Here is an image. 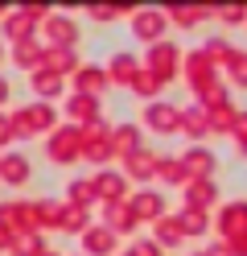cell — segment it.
I'll use <instances>...</instances> for the list:
<instances>
[{
  "mask_svg": "<svg viewBox=\"0 0 247 256\" xmlns=\"http://www.w3.org/2000/svg\"><path fill=\"white\" fill-rule=\"evenodd\" d=\"M177 62H181V50L173 42H157L153 50H148V62H144V70L153 74V78H161V83H169V78L177 74Z\"/></svg>",
  "mask_w": 247,
  "mask_h": 256,
  "instance_id": "2",
  "label": "cell"
},
{
  "mask_svg": "<svg viewBox=\"0 0 247 256\" xmlns=\"http://www.w3.org/2000/svg\"><path fill=\"white\" fill-rule=\"evenodd\" d=\"M58 228L62 232H87V211H82V206H62Z\"/></svg>",
  "mask_w": 247,
  "mask_h": 256,
  "instance_id": "27",
  "label": "cell"
},
{
  "mask_svg": "<svg viewBox=\"0 0 247 256\" xmlns=\"http://www.w3.org/2000/svg\"><path fill=\"white\" fill-rule=\"evenodd\" d=\"M0 178H4L8 186H21V182H29V162H25L21 153L0 157Z\"/></svg>",
  "mask_w": 247,
  "mask_h": 256,
  "instance_id": "17",
  "label": "cell"
},
{
  "mask_svg": "<svg viewBox=\"0 0 247 256\" xmlns=\"http://www.w3.org/2000/svg\"><path fill=\"white\" fill-rule=\"evenodd\" d=\"M0 58H4V46H0Z\"/></svg>",
  "mask_w": 247,
  "mask_h": 256,
  "instance_id": "43",
  "label": "cell"
},
{
  "mask_svg": "<svg viewBox=\"0 0 247 256\" xmlns=\"http://www.w3.org/2000/svg\"><path fill=\"white\" fill-rule=\"evenodd\" d=\"M8 244H12V232H4V228H0V252H8Z\"/></svg>",
  "mask_w": 247,
  "mask_h": 256,
  "instance_id": "41",
  "label": "cell"
},
{
  "mask_svg": "<svg viewBox=\"0 0 247 256\" xmlns=\"http://www.w3.org/2000/svg\"><path fill=\"white\" fill-rule=\"evenodd\" d=\"M45 34H49V42H54V50H70V46L78 42V25L70 17H45Z\"/></svg>",
  "mask_w": 247,
  "mask_h": 256,
  "instance_id": "9",
  "label": "cell"
},
{
  "mask_svg": "<svg viewBox=\"0 0 247 256\" xmlns=\"http://www.w3.org/2000/svg\"><path fill=\"white\" fill-rule=\"evenodd\" d=\"M128 211H132V219H165L161 211H165V198L157 194V190H140V194H132L128 198Z\"/></svg>",
  "mask_w": 247,
  "mask_h": 256,
  "instance_id": "5",
  "label": "cell"
},
{
  "mask_svg": "<svg viewBox=\"0 0 247 256\" xmlns=\"http://www.w3.org/2000/svg\"><path fill=\"white\" fill-rule=\"evenodd\" d=\"M54 128V108L49 104H29L12 116V136H33V132H45Z\"/></svg>",
  "mask_w": 247,
  "mask_h": 256,
  "instance_id": "1",
  "label": "cell"
},
{
  "mask_svg": "<svg viewBox=\"0 0 247 256\" xmlns=\"http://www.w3.org/2000/svg\"><path fill=\"white\" fill-rule=\"evenodd\" d=\"M49 162H58V166H70L74 157H82V136H78V128H58L54 136H49Z\"/></svg>",
  "mask_w": 247,
  "mask_h": 256,
  "instance_id": "3",
  "label": "cell"
},
{
  "mask_svg": "<svg viewBox=\"0 0 247 256\" xmlns=\"http://www.w3.org/2000/svg\"><path fill=\"white\" fill-rule=\"evenodd\" d=\"M214 12H219L227 25H243V21H247V8H239V4H235V8H214Z\"/></svg>",
  "mask_w": 247,
  "mask_h": 256,
  "instance_id": "36",
  "label": "cell"
},
{
  "mask_svg": "<svg viewBox=\"0 0 247 256\" xmlns=\"http://www.w3.org/2000/svg\"><path fill=\"white\" fill-rule=\"evenodd\" d=\"M91 190H95V198H103V202H124L128 178H124V174H115V170H99L95 178H91Z\"/></svg>",
  "mask_w": 247,
  "mask_h": 256,
  "instance_id": "4",
  "label": "cell"
},
{
  "mask_svg": "<svg viewBox=\"0 0 247 256\" xmlns=\"http://www.w3.org/2000/svg\"><path fill=\"white\" fill-rule=\"evenodd\" d=\"M136 62H132V54H115L111 58V66H107V78H120L124 87H132V78H136Z\"/></svg>",
  "mask_w": 247,
  "mask_h": 256,
  "instance_id": "26",
  "label": "cell"
},
{
  "mask_svg": "<svg viewBox=\"0 0 247 256\" xmlns=\"http://www.w3.org/2000/svg\"><path fill=\"white\" fill-rule=\"evenodd\" d=\"M41 58H45V50L37 42H16L12 46V62L16 66H25V70H41Z\"/></svg>",
  "mask_w": 247,
  "mask_h": 256,
  "instance_id": "19",
  "label": "cell"
},
{
  "mask_svg": "<svg viewBox=\"0 0 247 256\" xmlns=\"http://www.w3.org/2000/svg\"><path fill=\"white\" fill-rule=\"evenodd\" d=\"M124 170H128L136 182H148V178L157 174V157H153V153H144V149H136L132 157H124Z\"/></svg>",
  "mask_w": 247,
  "mask_h": 256,
  "instance_id": "18",
  "label": "cell"
},
{
  "mask_svg": "<svg viewBox=\"0 0 247 256\" xmlns=\"http://www.w3.org/2000/svg\"><path fill=\"white\" fill-rule=\"evenodd\" d=\"M33 25H37V21L21 8V12H8V17H4V34H8L12 42H29V38H33Z\"/></svg>",
  "mask_w": 247,
  "mask_h": 256,
  "instance_id": "21",
  "label": "cell"
},
{
  "mask_svg": "<svg viewBox=\"0 0 247 256\" xmlns=\"http://www.w3.org/2000/svg\"><path fill=\"white\" fill-rule=\"evenodd\" d=\"M144 120L153 132H177V120H181V112L173 104H148L144 108Z\"/></svg>",
  "mask_w": 247,
  "mask_h": 256,
  "instance_id": "8",
  "label": "cell"
},
{
  "mask_svg": "<svg viewBox=\"0 0 247 256\" xmlns=\"http://www.w3.org/2000/svg\"><path fill=\"white\" fill-rule=\"evenodd\" d=\"M214 198H219V186H214L210 178H190L186 182V206L190 211H206Z\"/></svg>",
  "mask_w": 247,
  "mask_h": 256,
  "instance_id": "7",
  "label": "cell"
},
{
  "mask_svg": "<svg viewBox=\"0 0 247 256\" xmlns=\"http://www.w3.org/2000/svg\"><path fill=\"white\" fill-rule=\"evenodd\" d=\"M231 124H235V112H231L227 104H223V108H214V112H206V128H219V132H231Z\"/></svg>",
  "mask_w": 247,
  "mask_h": 256,
  "instance_id": "30",
  "label": "cell"
},
{
  "mask_svg": "<svg viewBox=\"0 0 247 256\" xmlns=\"http://www.w3.org/2000/svg\"><path fill=\"white\" fill-rule=\"evenodd\" d=\"M33 91L41 95V100H54V95L62 91V74H54V70H33Z\"/></svg>",
  "mask_w": 247,
  "mask_h": 256,
  "instance_id": "24",
  "label": "cell"
},
{
  "mask_svg": "<svg viewBox=\"0 0 247 256\" xmlns=\"http://www.w3.org/2000/svg\"><path fill=\"white\" fill-rule=\"evenodd\" d=\"M107 70L103 66H78V74H74V87H78V95H95L99 100V91H107Z\"/></svg>",
  "mask_w": 247,
  "mask_h": 256,
  "instance_id": "11",
  "label": "cell"
},
{
  "mask_svg": "<svg viewBox=\"0 0 247 256\" xmlns=\"http://www.w3.org/2000/svg\"><path fill=\"white\" fill-rule=\"evenodd\" d=\"M181 170H186V178H210L214 174V153L210 149H186V157H181Z\"/></svg>",
  "mask_w": 247,
  "mask_h": 256,
  "instance_id": "10",
  "label": "cell"
},
{
  "mask_svg": "<svg viewBox=\"0 0 247 256\" xmlns=\"http://www.w3.org/2000/svg\"><path fill=\"white\" fill-rule=\"evenodd\" d=\"M91 202H95V190H91V178H74V182H70V206H82V211H87Z\"/></svg>",
  "mask_w": 247,
  "mask_h": 256,
  "instance_id": "28",
  "label": "cell"
},
{
  "mask_svg": "<svg viewBox=\"0 0 247 256\" xmlns=\"http://www.w3.org/2000/svg\"><path fill=\"white\" fill-rule=\"evenodd\" d=\"M161 87H165V83H161V78H153L144 66L136 70V78H132V91H136V95H157Z\"/></svg>",
  "mask_w": 247,
  "mask_h": 256,
  "instance_id": "31",
  "label": "cell"
},
{
  "mask_svg": "<svg viewBox=\"0 0 247 256\" xmlns=\"http://www.w3.org/2000/svg\"><path fill=\"white\" fill-rule=\"evenodd\" d=\"M227 66H231V78H235V87H247V54H239V50H231V58H227Z\"/></svg>",
  "mask_w": 247,
  "mask_h": 256,
  "instance_id": "32",
  "label": "cell"
},
{
  "mask_svg": "<svg viewBox=\"0 0 247 256\" xmlns=\"http://www.w3.org/2000/svg\"><path fill=\"white\" fill-rule=\"evenodd\" d=\"M177 132L206 136V132H210V128H206V112H202V108H186V112H181V120H177Z\"/></svg>",
  "mask_w": 247,
  "mask_h": 256,
  "instance_id": "22",
  "label": "cell"
},
{
  "mask_svg": "<svg viewBox=\"0 0 247 256\" xmlns=\"http://www.w3.org/2000/svg\"><path fill=\"white\" fill-rule=\"evenodd\" d=\"M186 74H190L194 91H202V87H210V83H214V62H210L202 50H194V54H190V66H186Z\"/></svg>",
  "mask_w": 247,
  "mask_h": 256,
  "instance_id": "14",
  "label": "cell"
},
{
  "mask_svg": "<svg viewBox=\"0 0 247 256\" xmlns=\"http://www.w3.org/2000/svg\"><path fill=\"white\" fill-rule=\"evenodd\" d=\"M8 136H12V120L0 116V145H8Z\"/></svg>",
  "mask_w": 247,
  "mask_h": 256,
  "instance_id": "40",
  "label": "cell"
},
{
  "mask_svg": "<svg viewBox=\"0 0 247 256\" xmlns=\"http://www.w3.org/2000/svg\"><path fill=\"white\" fill-rule=\"evenodd\" d=\"M82 248H87L91 256H107V252H115V232H107V228H87V232H82Z\"/></svg>",
  "mask_w": 247,
  "mask_h": 256,
  "instance_id": "15",
  "label": "cell"
},
{
  "mask_svg": "<svg viewBox=\"0 0 247 256\" xmlns=\"http://www.w3.org/2000/svg\"><path fill=\"white\" fill-rule=\"evenodd\" d=\"M115 12H128V8H91V17H95V21H111Z\"/></svg>",
  "mask_w": 247,
  "mask_h": 256,
  "instance_id": "39",
  "label": "cell"
},
{
  "mask_svg": "<svg viewBox=\"0 0 247 256\" xmlns=\"http://www.w3.org/2000/svg\"><path fill=\"white\" fill-rule=\"evenodd\" d=\"M165 25H169V21H165V12H161V8H140V12H136V21H132V29H136V38L153 42V46L161 42Z\"/></svg>",
  "mask_w": 247,
  "mask_h": 256,
  "instance_id": "6",
  "label": "cell"
},
{
  "mask_svg": "<svg viewBox=\"0 0 247 256\" xmlns=\"http://www.w3.org/2000/svg\"><path fill=\"white\" fill-rule=\"evenodd\" d=\"M132 256H161V248L153 240H140V244H132Z\"/></svg>",
  "mask_w": 247,
  "mask_h": 256,
  "instance_id": "37",
  "label": "cell"
},
{
  "mask_svg": "<svg viewBox=\"0 0 247 256\" xmlns=\"http://www.w3.org/2000/svg\"><path fill=\"white\" fill-rule=\"evenodd\" d=\"M202 54H206L210 62H227V58H231V46H227L223 38H210V42H206V50H202Z\"/></svg>",
  "mask_w": 247,
  "mask_h": 256,
  "instance_id": "34",
  "label": "cell"
},
{
  "mask_svg": "<svg viewBox=\"0 0 247 256\" xmlns=\"http://www.w3.org/2000/svg\"><path fill=\"white\" fill-rule=\"evenodd\" d=\"M66 112H70V120H78L82 128H87V124H99V100H95V95H70Z\"/></svg>",
  "mask_w": 247,
  "mask_h": 256,
  "instance_id": "13",
  "label": "cell"
},
{
  "mask_svg": "<svg viewBox=\"0 0 247 256\" xmlns=\"http://www.w3.org/2000/svg\"><path fill=\"white\" fill-rule=\"evenodd\" d=\"M219 228H223L227 240L243 236V232H247V202H227L223 215H219Z\"/></svg>",
  "mask_w": 247,
  "mask_h": 256,
  "instance_id": "12",
  "label": "cell"
},
{
  "mask_svg": "<svg viewBox=\"0 0 247 256\" xmlns=\"http://www.w3.org/2000/svg\"><path fill=\"white\" fill-rule=\"evenodd\" d=\"M227 248L235 252V256H247V232H243V236H235V240H227Z\"/></svg>",
  "mask_w": 247,
  "mask_h": 256,
  "instance_id": "38",
  "label": "cell"
},
{
  "mask_svg": "<svg viewBox=\"0 0 247 256\" xmlns=\"http://www.w3.org/2000/svg\"><path fill=\"white\" fill-rule=\"evenodd\" d=\"M107 232H136V219H132L128 202H107Z\"/></svg>",
  "mask_w": 247,
  "mask_h": 256,
  "instance_id": "23",
  "label": "cell"
},
{
  "mask_svg": "<svg viewBox=\"0 0 247 256\" xmlns=\"http://www.w3.org/2000/svg\"><path fill=\"white\" fill-rule=\"evenodd\" d=\"M140 149V128L136 124H124V128H115L111 132V157L120 153V157H132Z\"/></svg>",
  "mask_w": 247,
  "mask_h": 256,
  "instance_id": "16",
  "label": "cell"
},
{
  "mask_svg": "<svg viewBox=\"0 0 247 256\" xmlns=\"http://www.w3.org/2000/svg\"><path fill=\"white\" fill-rule=\"evenodd\" d=\"M8 100V78H0V104Z\"/></svg>",
  "mask_w": 247,
  "mask_h": 256,
  "instance_id": "42",
  "label": "cell"
},
{
  "mask_svg": "<svg viewBox=\"0 0 247 256\" xmlns=\"http://www.w3.org/2000/svg\"><path fill=\"white\" fill-rule=\"evenodd\" d=\"M181 240H186V236H181V228H177L173 219H157V240H153L157 248L161 244H181Z\"/></svg>",
  "mask_w": 247,
  "mask_h": 256,
  "instance_id": "29",
  "label": "cell"
},
{
  "mask_svg": "<svg viewBox=\"0 0 247 256\" xmlns=\"http://www.w3.org/2000/svg\"><path fill=\"white\" fill-rule=\"evenodd\" d=\"M157 178H165V182H190L186 170H181V162H157Z\"/></svg>",
  "mask_w": 247,
  "mask_h": 256,
  "instance_id": "33",
  "label": "cell"
},
{
  "mask_svg": "<svg viewBox=\"0 0 247 256\" xmlns=\"http://www.w3.org/2000/svg\"><path fill=\"white\" fill-rule=\"evenodd\" d=\"M177 228H181V236H202L206 228H210V219H206V211H190V206H186V211H181L177 219Z\"/></svg>",
  "mask_w": 247,
  "mask_h": 256,
  "instance_id": "25",
  "label": "cell"
},
{
  "mask_svg": "<svg viewBox=\"0 0 247 256\" xmlns=\"http://www.w3.org/2000/svg\"><path fill=\"white\" fill-rule=\"evenodd\" d=\"M210 12H214V8H202V4H173L165 17H169L173 25H181V29H190V25H198L202 17H210Z\"/></svg>",
  "mask_w": 247,
  "mask_h": 256,
  "instance_id": "20",
  "label": "cell"
},
{
  "mask_svg": "<svg viewBox=\"0 0 247 256\" xmlns=\"http://www.w3.org/2000/svg\"><path fill=\"white\" fill-rule=\"evenodd\" d=\"M231 136H239V149H243V157H247V112H239V116H235V124H231Z\"/></svg>",
  "mask_w": 247,
  "mask_h": 256,
  "instance_id": "35",
  "label": "cell"
}]
</instances>
